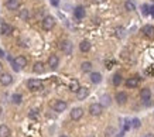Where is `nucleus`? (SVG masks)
Masks as SVG:
<instances>
[{"mask_svg": "<svg viewBox=\"0 0 154 137\" xmlns=\"http://www.w3.org/2000/svg\"><path fill=\"white\" fill-rule=\"evenodd\" d=\"M0 137H10V129L6 124L0 126Z\"/></svg>", "mask_w": 154, "mask_h": 137, "instance_id": "23", "label": "nucleus"}, {"mask_svg": "<svg viewBox=\"0 0 154 137\" xmlns=\"http://www.w3.org/2000/svg\"><path fill=\"white\" fill-rule=\"evenodd\" d=\"M122 75L120 73H116V75H113V79H112V82H113V85L115 86H119L120 83H122Z\"/></svg>", "mask_w": 154, "mask_h": 137, "instance_id": "29", "label": "nucleus"}, {"mask_svg": "<svg viewBox=\"0 0 154 137\" xmlns=\"http://www.w3.org/2000/svg\"><path fill=\"white\" fill-rule=\"evenodd\" d=\"M19 7H20V1L19 0H7L6 1V9L10 10V11L19 10Z\"/></svg>", "mask_w": 154, "mask_h": 137, "instance_id": "11", "label": "nucleus"}, {"mask_svg": "<svg viewBox=\"0 0 154 137\" xmlns=\"http://www.w3.org/2000/svg\"><path fill=\"white\" fill-rule=\"evenodd\" d=\"M58 65H59V58L57 55H50V58H48V67L51 69H57Z\"/></svg>", "mask_w": 154, "mask_h": 137, "instance_id": "12", "label": "nucleus"}, {"mask_svg": "<svg viewBox=\"0 0 154 137\" xmlns=\"http://www.w3.org/2000/svg\"><path fill=\"white\" fill-rule=\"evenodd\" d=\"M83 116V109L82 107H74L71 110V119L72 120H79Z\"/></svg>", "mask_w": 154, "mask_h": 137, "instance_id": "9", "label": "nucleus"}, {"mask_svg": "<svg viewBox=\"0 0 154 137\" xmlns=\"http://www.w3.org/2000/svg\"><path fill=\"white\" fill-rule=\"evenodd\" d=\"M91 82L92 83H100L102 82V75L99 72H92L91 73Z\"/></svg>", "mask_w": 154, "mask_h": 137, "instance_id": "19", "label": "nucleus"}, {"mask_svg": "<svg viewBox=\"0 0 154 137\" xmlns=\"http://www.w3.org/2000/svg\"><path fill=\"white\" fill-rule=\"evenodd\" d=\"M1 71H3V65H1V62H0V73H1Z\"/></svg>", "mask_w": 154, "mask_h": 137, "instance_id": "38", "label": "nucleus"}, {"mask_svg": "<svg viewBox=\"0 0 154 137\" xmlns=\"http://www.w3.org/2000/svg\"><path fill=\"white\" fill-rule=\"evenodd\" d=\"M33 71H34L36 73H42V72L45 71V65H44L42 62H36V64H34V68H33Z\"/></svg>", "mask_w": 154, "mask_h": 137, "instance_id": "22", "label": "nucleus"}, {"mask_svg": "<svg viewBox=\"0 0 154 137\" xmlns=\"http://www.w3.org/2000/svg\"><path fill=\"white\" fill-rule=\"evenodd\" d=\"M86 137H95V136H92V134H91V136H86Z\"/></svg>", "mask_w": 154, "mask_h": 137, "instance_id": "40", "label": "nucleus"}, {"mask_svg": "<svg viewBox=\"0 0 154 137\" xmlns=\"http://www.w3.org/2000/svg\"><path fill=\"white\" fill-rule=\"evenodd\" d=\"M149 10H150V6H149V4H143V6H141V13H143V14L147 16V14H149Z\"/></svg>", "mask_w": 154, "mask_h": 137, "instance_id": "31", "label": "nucleus"}, {"mask_svg": "<svg viewBox=\"0 0 154 137\" xmlns=\"http://www.w3.org/2000/svg\"><path fill=\"white\" fill-rule=\"evenodd\" d=\"M19 17H20L23 21H27V20L30 19V10H27V9H23V10H20V13H19Z\"/></svg>", "mask_w": 154, "mask_h": 137, "instance_id": "21", "label": "nucleus"}, {"mask_svg": "<svg viewBox=\"0 0 154 137\" xmlns=\"http://www.w3.org/2000/svg\"><path fill=\"white\" fill-rule=\"evenodd\" d=\"M124 9H126L127 11H134V10H136V6H134V3H133V1L126 0V1H124Z\"/></svg>", "mask_w": 154, "mask_h": 137, "instance_id": "26", "label": "nucleus"}, {"mask_svg": "<svg viewBox=\"0 0 154 137\" xmlns=\"http://www.w3.org/2000/svg\"><path fill=\"white\" fill-rule=\"evenodd\" d=\"M27 88L31 91V92H38L42 89V82L40 79H30L27 82Z\"/></svg>", "mask_w": 154, "mask_h": 137, "instance_id": "1", "label": "nucleus"}, {"mask_svg": "<svg viewBox=\"0 0 154 137\" xmlns=\"http://www.w3.org/2000/svg\"><path fill=\"white\" fill-rule=\"evenodd\" d=\"M79 88H81V86H79V82H78V81L74 79V81L69 82V91H71V92H75V93H77V91Z\"/></svg>", "mask_w": 154, "mask_h": 137, "instance_id": "25", "label": "nucleus"}, {"mask_svg": "<svg viewBox=\"0 0 154 137\" xmlns=\"http://www.w3.org/2000/svg\"><path fill=\"white\" fill-rule=\"evenodd\" d=\"M13 64H14V65H17V68H19V69H23L26 65H27V60H26V57L19 55V57H16V58L13 60Z\"/></svg>", "mask_w": 154, "mask_h": 137, "instance_id": "6", "label": "nucleus"}, {"mask_svg": "<svg viewBox=\"0 0 154 137\" xmlns=\"http://www.w3.org/2000/svg\"><path fill=\"white\" fill-rule=\"evenodd\" d=\"M149 14H150L151 17H154V6H150V10H149Z\"/></svg>", "mask_w": 154, "mask_h": 137, "instance_id": "33", "label": "nucleus"}, {"mask_svg": "<svg viewBox=\"0 0 154 137\" xmlns=\"http://www.w3.org/2000/svg\"><path fill=\"white\" fill-rule=\"evenodd\" d=\"M130 124H132V127H134V129H139V127L141 126V123H140V119H137V117H134V119L130 122Z\"/></svg>", "mask_w": 154, "mask_h": 137, "instance_id": "30", "label": "nucleus"}, {"mask_svg": "<svg viewBox=\"0 0 154 137\" xmlns=\"http://www.w3.org/2000/svg\"><path fill=\"white\" fill-rule=\"evenodd\" d=\"M115 101L117 105H126L127 103V93L126 92H117L116 93V96H115Z\"/></svg>", "mask_w": 154, "mask_h": 137, "instance_id": "8", "label": "nucleus"}, {"mask_svg": "<svg viewBox=\"0 0 154 137\" xmlns=\"http://www.w3.org/2000/svg\"><path fill=\"white\" fill-rule=\"evenodd\" d=\"M11 82H13V76H11L10 73H3V75H1V78H0V83H1L3 86H9Z\"/></svg>", "mask_w": 154, "mask_h": 137, "instance_id": "14", "label": "nucleus"}, {"mask_svg": "<svg viewBox=\"0 0 154 137\" xmlns=\"http://www.w3.org/2000/svg\"><path fill=\"white\" fill-rule=\"evenodd\" d=\"M139 78L137 76H133V78H129L127 81H126V86L127 88H136L137 85H139Z\"/></svg>", "mask_w": 154, "mask_h": 137, "instance_id": "17", "label": "nucleus"}, {"mask_svg": "<svg viewBox=\"0 0 154 137\" xmlns=\"http://www.w3.org/2000/svg\"><path fill=\"white\" fill-rule=\"evenodd\" d=\"M102 112H103V106H102L100 103H92V105L89 106V113H91V116H100Z\"/></svg>", "mask_w": 154, "mask_h": 137, "instance_id": "3", "label": "nucleus"}, {"mask_svg": "<svg viewBox=\"0 0 154 137\" xmlns=\"http://www.w3.org/2000/svg\"><path fill=\"white\" fill-rule=\"evenodd\" d=\"M100 105L103 106V107H108V106H110L112 105V98L109 96V95H103L102 98H100Z\"/></svg>", "mask_w": 154, "mask_h": 137, "instance_id": "20", "label": "nucleus"}, {"mask_svg": "<svg viewBox=\"0 0 154 137\" xmlns=\"http://www.w3.org/2000/svg\"><path fill=\"white\" fill-rule=\"evenodd\" d=\"M0 57H1V58H3V57H4V51H3V50H1V48H0Z\"/></svg>", "mask_w": 154, "mask_h": 137, "instance_id": "35", "label": "nucleus"}, {"mask_svg": "<svg viewBox=\"0 0 154 137\" xmlns=\"http://www.w3.org/2000/svg\"><path fill=\"white\" fill-rule=\"evenodd\" d=\"M67 107H68V103L65 102V101H55L54 105H52V109H54L55 112H58V113L64 112Z\"/></svg>", "mask_w": 154, "mask_h": 137, "instance_id": "4", "label": "nucleus"}, {"mask_svg": "<svg viewBox=\"0 0 154 137\" xmlns=\"http://www.w3.org/2000/svg\"><path fill=\"white\" fill-rule=\"evenodd\" d=\"M74 16L77 17L78 20L83 19V17H85V9H83L82 6H78V7H75V10H74Z\"/></svg>", "mask_w": 154, "mask_h": 137, "instance_id": "16", "label": "nucleus"}, {"mask_svg": "<svg viewBox=\"0 0 154 137\" xmlns=\"http://www.w3.org/2000/svg\"><path fill=\"white\" fill-rule=\"evenodd\" d=\"M143 33L146 37H149V38H153L154 37V27L151 24H147V26H144L143 27Z\"/></svg>", "mask_w": 154, "mask_h": 137, "instance_id": "15", "label": "nucleus"}, {"mask_svg": "<svg viewBox=\"0 0 154 137\" xmlns=\"http://www.w3.org/2000/svg\"><path fill=\"white\" fill-rule=\"evenodd\" d=\"M150 98H151V91H150L149 88L141 89V92H140V99H141V102H144L146 105H149Z\"/></svg>", "mask_w": 154, "mask_h": 137, "instance_id": "7", "label": "nucleus"}, {"mask_svg": "<svg viewBox=\"0 0 154 137\" xmlns=\"http://www.w3.org/2000/svg\"><path fill=\"white\" fill-rule=\"evenodd\" d=\"M79 50H81L82 52H88V51L91 50V42H89L88 40L81 41V44H79Z\"/></svg>", "mask_w": 154, "mask_h": 137, "instance_id": "18", "label": "nucleus"}, {"mask_svg": "<svg viewBox=\"0 0 154 137\" xmlns=\"http://www.w3.org/2000/svg\"><path fill=\"white\" fill-rule=\"evenodd\" d=\"M28 116H30L31 119H37V116H38V113H37V110H36V109H33V110H30V113H28Z\"/></svg>", "mask_w": 154, "mask_h": 137, "instance_id": "32", "label": "nucleus"}, {"mask_svg": "<svg viewBox=\"0 0 154 137\" xmlns=\"http://www.w3.org/2000/svg\"><path fill=\"white\" fill-rule=\"evenodd\" d=\"M23 101V96L20 95V93H14L13 96H11V102L14 103V105H20Z\"/></svg>", "mask_w": 154, "mask_h": 137, "instance_id": "28", "label": "nucleus"}, {"mask_svg": "<svg viewBox=\"0 0 154 137\" xmlns=\"http://www.w3.org/2000/svg\"><path fill=\"white\" fill-rule=\"evenodd\" d=\"M153 1H154V0H153Z\"/></svg>", "mask_w": 154, "mask_h": 137, "instance_id": "41", "label": "nucleus"}, {"mask_svg": "<svg viewBox=\"0 0 154 137\" xmlns=\"http://www.w3.org/2000/svg\"><path fill=\"white\" fill-rule=\"evenodd\" d=\"M61 50H62V52H64L65 55H71V54H72V42L68 41V40L62 41V42H61Z\"/></svg>", "mask_w": 154, "mask_h": 137, "instance_id": "5", "label": "nucleus"}, {"mask_svg": "<svg viewBox=\"0 0 154 137\" xmlns=\"http://www.w3.org/2000/svg\"><path fill=\"white\" fill-rule=\"evenodd\" d=\"M81 69H82V72H91L92 71V64L91 62H82L81 64Z\"/></svg>", "mask_w": 154, "mask_h": 137, "instance_id": "27", "label": "nucleus"}, {"mask_svg": "<svg viewBox=\"0 0 154 137\" xmlns=\"http://www.w3.org/2000/svg\"><path fill=\"white\" fill-rule=\"evenodd\" d=\"M59 137H68V136H65V134H61V136H59Z\"/></svg>", "mask_w": 154, "mask_h": 137, "instance_id": "39", "label": "nucleus"}, {"mask_svg": "<svg viewBox=\"0 0 154 137\" xmlns=\"http://www.w3.org/2000/svg\"><path fill=\"white\" fill-rule=\"evenodd\" d=\"M51 4L52 6H58L59 4V0H51Z\"/></svg>", "mask_w": 154, "mask_h": 137, "instance_id": "34", "label": "nucleus"}, {"mask_svg": "<svg viewBox=\"0 0 154 137\" xmlns=\"http://www.w3.org/2000/svg\"><path fill=\"white\" fill-rule=\"evenodd\" d=\"M93 1H96V3H102V1H105V0H93Z\"/></svg>", "mask_w": 154, "mask_h": 137, "instance_id": "37", "label": "nucleus"}, {"mask_svg": "<svg viewBox=\"0 0 154 137\" xmlns=\"http://www.w3.org/2000/svg\"><path fill=\"white\" fill-rule=\"evenodd\" d=\"M88 95H89V89H88V88H79V89L77 91L78 101H83V99H86Z\"/></svg>", "mask_w": 154, "mask_h": 137, "instance_id": "13", "label": "nucleus"}, {"mask_svg": "<svg viewBox=\"0 0 154 137\" xmlns=\"http://www.w3.org/2000/svg\"><path fill=\"white\" fill-rule=\"evenodd\" d=\"M13 33V27L9 23H1L0 24V34L3 35H10Z\"/></svg>", "mask_w": 154, "mask_h": 137, "instance_id": "10", "label": "nucleus"}, {"mask_svg": "<svg viewBox=\"0 0 154 137\" xmlns=\"http://www.w3.org/2000/svg\"><path fill=\"white\" fill-rule=\"evenodd\" d=\"M117 136V130L115 127H108L105 130V137H116Z\"/></svg>", "mask_w": 154, "mask_h": 137, "instance_id": "24", "label": "nucleus"}, {"mask_svg": "<svg viewBox=\"0 0 154 137\" xmlns=\"http://www.w3.org/2000/svg\"><path fill=\"white\" fill-rule=\"evenodd\" d=\"M144 137H154V134H153V133H147Z\"/></svg>", "mask_w": 154, "mask_h": 137, "instance_id": "36", "label": "nucleus"}, {"mask_svg": "<svg viewBox=\"0 0 154 137\" xmlns=\"http://www.w3.org/2000/svg\"><path fill=\"white\" fill-rule=\"evenodd\" d=\"M41 23H42V28L47 30V31H50V30H52L54 26H55V19L51 17V16H45Z\"/></svg>", "mask_w": 154, "mask_h": 137, "instance_id": "2", "label": "nucleus"}]
</instances>
